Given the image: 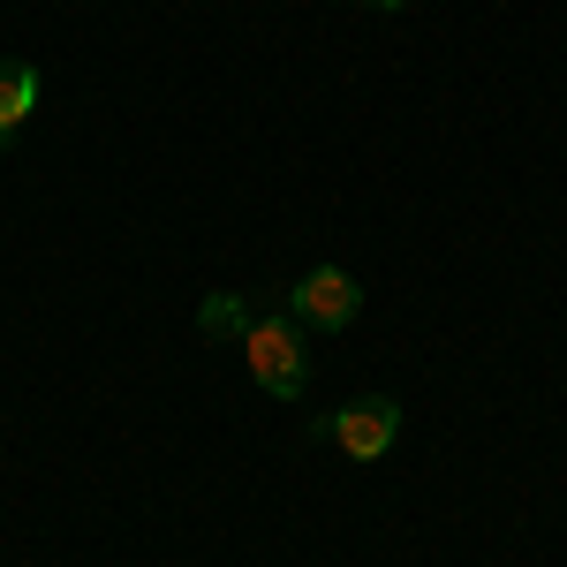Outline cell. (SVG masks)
I'll use <instances>...</instances> for the list:
<instances>
[{
  "label": "cell",
  "instance_id": "obj_1",
  "mask_svg": "<svg viewBox=\"0 0 567 567\" xmlns=\"http://www.w3.org/2000/svg\"><path fill=\"white\" fill-rule=\"evenodd\" d=\"M243 355H250V379L272 401H303V333H296V318H258L243 333Z\"/></svg>",
  "mask_w": 567,
  "mask_h": 567
},
{
  "label": "cell",
  "instance_id": "obj_2",
  "mask_svg": "<svg viewBox=\"0 0 567 567\" xmlns=\"http://www.w3.org/2000/svg\"><path fill=\"white\" fill-rule=\"evenodd\" d=\"M318 432L333 439L349 462H386V446L401 439V401L363 393V401H349V409H333V424H318Z\"/></svg>",
  "mask_w": 567,
  "mask_h": 567
},
{
  "label": "cell",
  "instance_id": "obj_3",
  "mask_svg": "<svg viewBox=\"0 0 567 567\" xmlns=\"http://www.w3.org/2000/svg\"><path fill=\"white\" fill-rule=\"evenodd\" d=\"M355 310H363V288H355L341 265H318V272H303V280H296V318H303V326L341 333Z\"/></svg>",
  "mask_w": 567,
  "mask_h": 567
},
{
  "label": "cell",
  "instance_id": "obj_4",
  "mask_svg": "<svg viewBox=\"0 0 567 567\" xmlns=\"http://www.w3.org/2000/svg\"><path fill=\"white\" fill-rule=\"evenodd\" d=\"M31 106H39V69L31 61H0V136L23 130Z\"/></svg>",
  "mask_w": 567,
  "mask_h": 567
},
{
  "label": "cell",
  "instance_id": "obj_5",
  "mask_svg": "<svg viewBox=\"0 0 567 567\" xmlns=\"http://www.w3.org/2000/svg\"><path fill=\"white\" fill-rule=\"evenodd\" d=\"M197 326H205V333H219V341H243L258 318H250V303H243V296H205V303H197Z\"/></svg>",
  "mask_w": 567,
  "mask_h": 567
},
{
  "label": "cell",
  "instance_id": "obj_6",
  "mask_svg": "<svg viewBox=\"0 0 567 567\" xmlns=\"http://www.w3.org/2000/svg\"><path fill=\"white\" fill-rule=\"evenodd\" d=\"M371 8H401V0H371Z\"/></svg>",
  "mask_w": 567,
  "mask_h": 567
}]
</instances>
